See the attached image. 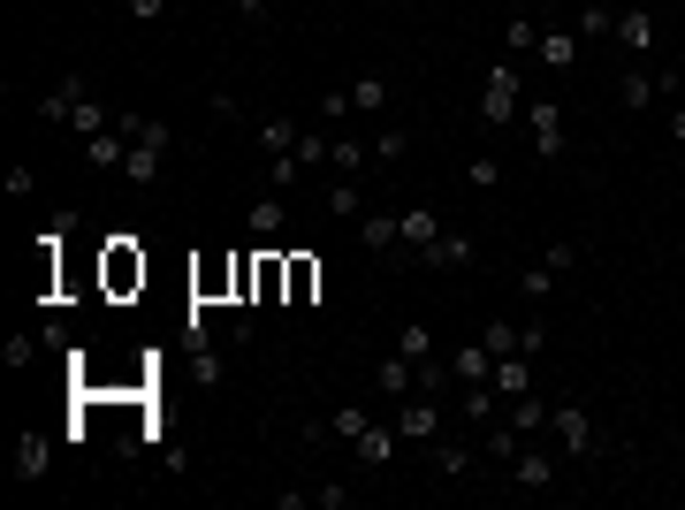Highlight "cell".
Instances as JSON below:
<instances>
[{"label":"cell","mask_w":685,"mask_h":510,"mask_svg":"<svg viewBox=\"0 0 685 510\" xmlns=\"http://www.w3.org/2000/svg\"><path fill=\"white\" fill-rule=\"evenodd\" d=\"M617 100H625V115H640V107L655 100V77H648V69H625V84H617Z\"/></svg>","instance_id":"27"},{"label":"cell","mask_w":685,"mask_h":510,"mask_svg":"<svg viewBox=\"0 0 685 510\" xmlns=\"http://www.w3.org/2000/svg\"><path fill=\"white\" fill-rule=\"evenodd\" d=\"M229 8H236L244 23H259V31H267V0H229Z\"/></svg>","instance_id":"42"},{"label":"cell","mask_w":685,"mask_h":510,"mask_svg":"<svg viewBox=\"0 0 685 510\" xmlns=\"http://www.w3.org/2000/svg\"><path fill=\"white\" fill-rule=\"evenodd\" d=\"M396 221H404V244H411V252H427V244L442 236V213H434V206H404Z\"/></svg>","instance_id":"17"},{"label":"cell","mask_w":685,"mask_h":510,"mask_svg":"<svg viewBox=\"0 0 685 510\" xmlns=\"http://www.w3.org/2000/svg\"><path fill=\"white\" fill-rule=\"evenodd\" d=\"M663 130H671V146H685V107L671 115V123H663Z\"/></svg>","instance_id":"43"},{"label":"cell","mask_w":685,"mask_h":510,"mask_svg":"<svg viewBox=\"0 0 685 510\" xmlns=\"http://www.w3.org/2000/svg\"><path fill=\"white\" fill-rule=\"evenodd\" d=\"M328 213L336 221H365V190L358 183H328Z\"/></svg>","instance_id":"23"},{"label":"cell","mask_w":685,"mask_h":510,"mask_svg":"<svg viewBox=\"0 0 685 510\" xmlns=\"http://www.w3.org/2000/svg\"><path fill=\"white\" fill-rule=\"evenodd\" d=\"M190 8H198V0H190Z\"/></svg>","instance_id":"44"},{"label":"cell","mask_w":685,"mask_h":510,"mask_svg":"<svg viewBox=\"0 0 685 510\" xmlns=\"http://www.w3.org/2000/svg\"><path fill=\"white\" fill-rule=\"evenodd\" d=\"M450 381H457V389L496 381V350H488V343H457V350H450Z\"/></svg>","instance_id":"10"},{"label":"cell","mask_w":685,"mask_h":510,"mask_svg":"<svg viewBox=\"0 0 685 510\" xmlns=\"http://www.w3.org/2000/svg\"><path fill=\"white\" fill-rule=\"evenodd\" d=\"M427 465H434V480H465V473H473V450L450 442V434H434V442H427Z\"/></svg>","instance_id":"14"},{"label":"cell","mask_w":685,"mask_h":510,"mask_svg":"<svg viewBox=\"0 0 685 510\" xmlns=\"http://www.w3.org/2000/svg\"><path fill=\"white\" fill-rule=\"evenodd\" d=\"M373 153H381L388 169H396V161H411V130H381V138H373Z\"/></svg>","instance_id":"34"},{"label":"cell","mask_w":685,"mask_h":510,"mask_svg":"<svg viewBox=\"0 0 685 510\" xmlns=\"http://www.w3.org/2000/svg\"><path fill=\"white\" fill-rule=\"evenodd\" d=\"M365 427H373V412H365V404H336V412H328V434H336V442H358Z\"/></svg>","instance_id":"22"},{"label":"cell","mask_w":685,"mask_h":510,"mask_svg":"<svg viewBox=\"0 0 685 510\" xmlns=\"http://www.w3.org/2000/svg\"><path fill=\"white\" fill-rule=\"evenodd\" d=\"M350 107H358V115H381V107H388V77H358V84H350Z\"/></svg>","instance_id":"26"},{"label":"cell","mask_w":685,"mask_h":510,"mask_svg":"<svg viewBox=\"0 0 685 510\" xmlns=\"http://www.w3.org/2000/svg\"><path fill=\"white\" fill-rule=\"evenodd\" d=\"M396 434L404 442H434L442 434V396H404L396 404Z\"/></svg>","instance_id":"5"},{"label":"cell","mask_w":685,"mask_h":510,"mask_svg":"<svg viewBox=\"0 0 685 510\" xmlns=\"http://www.w3.org/2000/svg\"><path fill=\"white\" fill-rule=\"evenodd\" d=\"M282 229H290V206H282V190H259V198H252V236H267V244H275Z\"/></svg>","instance_id":"16"},{"label":"cell","mask_w":685,"mask_h":510,"mask_svg":"<svg viewBox=\"0 0 685 510\" xmlns=\"http://www.w3.org/2000/svg\"><path fill=\"white\" fill-rule=\"evenodd\" d=\"M457 419H473V427H496V419H503V396H496V381H473V389H457Z\"/></svg>","instance_id":"12"},{"label":"cell","mask_w":685,"mask_h":510,"mask_svg":"<svg viewBox=\"0 0 685 510\" xmlns=\"http://www.w3.org/2000/svg\"><path fill=\"white\" fill-rule=\"evenodd\" d=\"M503 46H511V54H541V23H533V15H511V23H503Z\"/></svg>","instance_id":"30"},{"label":"cell","mask_w":685,"mask_h":510,"mask_svg":"<svg viewBox=\"0 0 685 510\" xmlns=\"http://www.w3.org/2000/svg\"><path fill=\"white\" fill-rule=\"evenodd\" d=\"M358 244H373V252H396V244H404V221H396V213H365V221H358Z\"/></svg>","instance_id":"21"},{"label":"cell","mask_w":685,"mask_h":510,"mask_svg":"<svg viewBox=\"0 0 685 510\" xmlns=\"http://www.w3.org/2000/svg\"><path fill=\"white\" fill-rule=\"evenodd\" d=\"M541 259H548L556 275H571V267H579V244H564V236H556V244H541Z\"/></svg>","instance_id":"37"},{"label":"cell","mask_w":685,"mask_h":510,"mask_svg":"<svg viewBox=\"0 0 685 510\" xmlns=\"http://www.w3.org/2000/svg\"><path fill=\"white\" fill-rule=\"evenodd\" d=\"M541 61H548V69H571V61H579V38H571V31H541Z\"/></svg>","instance_id":"25"},{"label":"cell","mask_w":685,"mask_h":510,"mask_svg":"<svg viewBox=\"0 0 685 510\" xmlns=\"http://www.w3.org/2000/svg\"><path fill=\"white\" fill-rule=\"evenodd\" d=\"M465 183H480V190H488V183H503V169H496L488 153H473V161H465Z\"/></svg>","instance_id":"38"},{"label":"cell","mask_w":685,"mask_h":510,"mask_svg":"<svg viewBox=\"0 0 685 510\" xmlns=\"http://www.w3.org/2000/svg\"><path fill=\"white\" fill-rule=\"evenodd\" d=\"M328 153H336V138H328V130H305V138H298V161H305V169H321Z\"/></svg>","instance_id":"33"},{"label":"cell","mask_w":685,"mask_h":510,"mask_svg":"<svg viewBox=\"0 0 685 510\" xmlns=\"http://www.w3.org/2000/svg\"><path fill=\"white\" fill-rule=\"evenodd\" d=\"M427 267H473V236H457V229H442L427 252H419Z\"/></svg>","instance_id":"18"},{"label":"cell","mask_w":685,"mask_h":510,"mask_svg":"<svg viewBox=\"0 0 685 510\" xmlns=\"http://www.w3.org/2000/svg\"><path fill=\"white\" fill-rule=\"evenodd\" d=\"M548 427H556V442H564V457H571V465H587V457L602 450V442H594L587 404H556V412H548Z\"/></svg>","instance_id":"2"},{"label":"cell","mask_w":685,"mask_h":510,"mask_svg":"<svg viewBox=\"0 0 685 510\" xmlns=\"http://www.w3.org/2000/svg\"><path fill=\"white\" fill-rule=\"evenodd\" d=\"M313 503H321V510H350V488H336V480H321V488H313Z\"/></svg>","instance_id":"40"},{"label":"cell","mask_w":685,"mask_h":510,"mask_svg":"<svg viewBox=\"0 0 685 510\" xmlns=\"http://www.w3.org/2000/svg\"><path fill=\"white\" fill-rule=\"evenodd\" d=\"M503 480H511L518 496H548L556 488V457L548 450H518L511 465H503Z\"/></svg>","instance_id":"4"},{"label":"cell","mask_w":685,"mask_h":510,"mask_svg":"<svg viewBox=\"0 0 685 510\" xmlns=\"http://www.w3.org/2000/svg\"><path fill=\"white\" fill-rule=\"evenodd\" d=\"M609 31H617V8L609 0H587L579 8V38H609Z\"/></svg>","instance_id":"24"},{"label":"cell","mask_w":685,"mask_h":510,"mask_svg":"<svg viewBox=\"0 0 685 510\" xmlns=\"http://www.w3.org/2000/svg\"><path fill=\"white\" fill-rule=\"evenodd\" d=\"M373 381H381V396H388V404H404V396H419V366H411L404 350H388V358L373 366Z\"/></svg>","instance_id":"11"},{"label":"cell","mask_w":685,"mask_h":510,"mask_svg":"<svg viewBox=\"0 0 685 510\" xmlns=\"http://www.w3.org/2000/svg\"><path fill=\"white\" fill-rule=\"evenodd\" d=\"M298 175H305V161H298V153H267V175H259V183H267V190H290Z\"/></svg>","instance_id":"31"},{"label":"cell","mask_w":685,"mask_h":510,"mask_svg":"<svg viewBox=\"0 0 685 510\" xmlns=\"http://www.w3.org/2000/svg\"><path fill=\"white\" fill-rule=\"evenodd\" d=\"M77 100H92V84H84V77H61V84L38 100V115H46V123H69V115H77Z\"/></svg>","instance_id":"15"},{"label":"cell","mask_w":685,"mask_h":510,"mask_svg":"<svg viewBox=\"0 0 685 510\" xmlns=\"http://www.w3.org/2000/svg\"><path fill=\"white\" fill-rule=\"evenodd\" d=\"M609 38H617V46H625V54H632V61H648V54H655V46H663V23H655V8H625V15H617V31H609Z\"/></svg>","instance_id":"3"},{"label":"cell","mask_w":685,"mask_h":510,"mask_svg":"<svg viewBox=\"0 0 685 510\" xmlns=\"http://www.w3.org/2000/svg\"><path fill=\"white\" fill-rule=\"evenodd\" d=\"M328 169H336V175H358V169H365V146H358V138H336V153H328Z\"/></svg>","instance_id":"35"},{"label":"cell","mask_w":685,"mask_h":510,"mask_svg":"<svg viewBox=\"0 0 685 510\" xmlns=\"http://www.w3.org/2000/svg\"><path fill=\"white\" fill-rule=\"evenodd\" d=\"M525 389H533V358H525V350H518V358H496V396L511 404V396H525Z\"/></svg>","instance_id":"20"},{"label":"cell","mask_w":685,"mask_h":510,"mask_svg":"<svg viewBox=\"0 0 685 510\" xmlns=\"http://www.w3.org/2000/svg\"><path fill=\"white\" fill-rule=\"evenodd\" d=\"M298 138H305V130H298V123H282V115H267V123H259V146H267V153H298Z\"/></svg>","instance_id":"28"},{"label":"cell","mask_w":685,"mask_h":510,"mask_svg":"<svg viewBox=\"0 0 685 510\" xmlns=\"http://www.w3.org/2000/svg\"><path fill=\"white\" fill-rule=\"evenodd\" d=\"M123 8H130V15H138V23H161V15H169L175 0H123Z\"/></svg>","instance_id":"41"},{"label":"cell","mask_w":685,"mask_h":510,"mask_svg":"<svg viewBox=\"0 0 685 510\" xmlns=\"http://www.w3.org/2000/svg\"><path fill=\"white\" fill-rule=\"evenodd\" d=\"M0 190H8V198H38V175H31L23 161H15V169L0 175Z\"/></svg>","instance_id":"36"},{"label":"cell","mask_w":685,"mask_h":510,"mask_svg":"<svg viewBox=\"0 0 685 510\" xmlns=\"http://www.w3.org/2000/svg\"><path fill=\"white\" fill-rule=\"evenodd\" d=\"M46 465H54V442L38 427H15V473L23 480H46Z\"/></svg>","instance_id":"13"},{"label":"cell","mask_w":685,"mask_h":510,"mask_svg":"<svg viewBox=\"0 0 685 510\" xmlns=\"http://www.w3.org/2000/svg\"><path fill=\"white\" fill-rule=\"evenodd\" d=\"M107 290H115V298H123V290H146V252H138L130 236L107 244Z\"/></svg>","instance_id":"7"},{"label":"cell","mask_w":685,"mask_h":510,"mask_svg":"<svg viewBox=\"0 0 685 510\" xmlns=\"http://www.w3.org/2000/svg\"><path fill=\"white\" fill-rule=\"evenodd\" d=\"M525 130H533V161H556V153H564V107L533 100V107H525Z\"/></svg>","instance_id":"6"},{"label":"cell","mask_w":685,"mask_h":510,"mask_svg":"<svg viewBox=\"0 0 685 510\" xmlns=\"http://www.w3.org/2000/svg\"><path fill=\"white\" fill-rule=\"evenodd\" d=\"M342 115H358V107H350V84H342V92H328V100H321V123H342Z\"/></svg>","instance_id":"39"},{"label":"cell","mask_w":685,"mask_h":510,"mask_svg":"<svg viewBox=\"0 0 685 510\" xmlns=\"http://www.w3.org/2000/svg\"><path fill=\"white\" fill-rule=\"evenodd\" d=\"M556 282H564V275H556V267H548V259H533V267H525V275H518V290H525V298H533V305H541V298H548V290H556Z\"/></svg>","instance_id":"32"},{"label":"cell","mask_w":685,"mask_h":510,"mask_svg":"<svg viewBox=\"0 0 685 510\" xmlns=\"http://www.w3.org/2000/svg\"><path fill=\"white\" fill-rule=\"evenodd\" d=\"M123 161H130V130H123V115H115V130L84 138V169H100V175H123Z\"/></svg>","instance_id":"9"},{"label":"cell","mask_w":685,"mask_h":510,"mask_svg":"<svg viewBox=\"0 0 685 510\" xmlns=\"http://www.w3.org/2000/svg\"><path fill=\"white\" fill-rule=\"evenodd\" d=\"M518 115H525V84H518L511 61H496L480 77V123H518Z\"/></svg>","instance_id":"1"},{"label":"cell","mask_w":685,"mask_h":510,"mask_svg":"<svg viewBox=\"0 0 685 510\" xmlns=\"http://www.w3.org/2000/svg\"><path fill=\"white\" fill-rule=\"evenodd\" d=\"M396 350H404L411 366H427V358H442V343H434V328H427V321H404V328H396Z\"/></svg>","instance_id":"19"},{"label":"cell","mask_w":685,"mask_h":510,"mask_svg":"<svg viewBox=\"0 0 685 510\" xmlns=\"http://www.w3.org/2000/svg\"><path fill=\"white\" fill-rule=\"evenodd\" d=\"M480 343H488L496 358H518V350H525V328H511V321H488V328H480Z\"/></svg>","instance_id":"29"},{"label":"cell","mask_w":685,"mask_h":510,"mask_svg":"<svg viewBox=\"0 0 685 510\" xmlns=\"http://www.w3.org/2000/svg\"><path fill=\"white\" fill-rule=\"evenodd\" d=\"M350 450H358V465H365V473H388V465H396V450H404V434H396V419H388V427L373 419Z\"/></svg>","instance_id":"8"}]
</instances>
